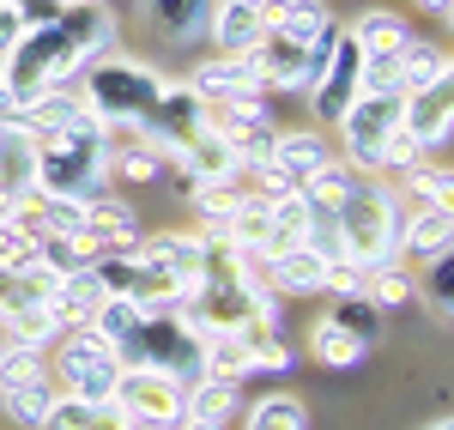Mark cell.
Returning <instances> with one entry per match:
<instances>
[{
  "instance_id": "obj_31",
  "label": "cell",
  "mask_w": 454,
  "mask_h": 430,
  "mask_svg": "<svg viewBox=\"0 0 454 430\" xmlns=\"http://www.w3.org/2000/svg\"><path fill=\"white\" fill-rule=\"evenodd\" d=\"M346 36L364 49V55H394V49L412 36V25H406L400 12H387V6H370V12H364V19H357Z\"/></svg>"
},
{
  "instance_id": "obj_41",
  "label": "cell",
  "mask_w": 454,
  "mask_h": 430,
  "mask_svg": "<svg viewBox=\"0 0 454 430\" xmlns=\"http://www.w3.org/2000/svg\"><path fill=\"white\" fill-rule=\"evenodd\" d=\"M91 254H98V243L91 237H43V267L49 273H79V267H91Z\"/></svg>"
},
{
  "instance_id": "obj_5",
  "label": "cell",
  "mask_w": 454,
  "mask_h": 430,
  "mask_svg": "<svg viewBox=\"0 0 454 430\" xmlns=\"http://www.w3.org/2000/svg\"><path fill=\"white\" fill-rule=\"evenodd\" d=\"M121 370H164L176 382H200V333H188L176 309L140 316L128 340H115Z\"/></svg>"
},
{
  "instance_id": "obj_20",
  "label": "cell",
  "mask_w": 454,
  "mask_h": 430,
  "mask_svg": "<svg viewBox=\"0 0 454 430\" xmlns=\"http://www.w3.org/2000/svg\"><path fill=\"white\" fill-rule=\"evenodd\" d=\"M0 188L19 200L36 188V134H25L12 115H0Z\"/></svg>"
},
{
  "instance_id": "obj_13",
  "label": "cell",
  "mask_w": 454,
  "mask_h": 430,
  "mask_svg": "<svg viewBox=\"0 0 454 430\" xmlns=\"http://www.w3.org/2000/svg\"><path fill=\"white\" fill-rule=\"evenodd\" d=\"M6 115H12L25 134H36V140H49V134H61V128H79V121H91L85 98H79V91H67V85H49V91L25 98V104H12Z\"/></svg>"
},
{
  "instance_id": "obj_50",
  "label": "cell",
  "mask_w": 454,
  "mask_h": 430,
  "mask_svg": "<svg viewBox=\"0 0 454 430\" xmlns=\"http://www.w3.org/2000/svg\"><path fill=\"white\" fill-rule=\"evenodd\" d=\"M176 430H224V425H194V418H182Z\"/></svg>"
},
{
  "instance_id": "obj_46",
  "label": "cell",
  "mask_w": 454,
  "mask_h": 430,
  "mask_svg": "<svg viewBox=\"0 0 454 430\" xmlns=\"http://www.w3.org/2000/svg\"><path fill=\"white\" fill-rule=\"evenodd\" d=\"M419 158H424V145L412 140V134H400V128L387 134V145H382V170H412Z\"/></svg>"
},
{
  "instance_id": "obj_39",
  "label": "cell",
  "mask_w": 454,
  "mask_h": 430,
  "mask_svg": "<svg viewBox=\"0 0 454 430\" xmlns=\"http://www.w3.org/2000/svg\"><path fill=\"white\" fill-rule=\"evenodd\" d=\"M145 309L140 303H134V297H115V291H109L104 303H98V309H91V333H98V340H109V346H115V340H128V333H134V322H140Z\"/></svg>"
},
{
  "instance_id": "obj_7",
  "label": "cell",
  "mask_w": 454,
  "mask_h": 430,
  "mask_svg": "<svg viewBox=\"0 0 454 430\" xmlns=\"http://www.w3.org/2000/svg\"><path fill=\"white\" fill-rule=\"evenodd\" d=\"M340 145H346V164L364 176H382V145L400 128V91H357L351 109L333 121Z\"/></svg>"
},
{
  "instance_id": "obj_22",
  "label": "cell",
  "mask_w": 454,
  "mask_h": 430,
  "mask_svg": "<svg viewBox=\"0 0 454 430\" xmlns=\"http://www.w3.org/2000/svg\"><path fill=\"white\" fill-rule=\"evenodd\" d=\"M267 31L291 36V43H321V36L333 31V6L327 0H273L267 6Z\"/></svg>"
},
{
  "instance_id": "obj_8",
  "label": "cell",
  "mask_w": 454,
  "mask_h": 430,
  "mask_svg": "<svg viewBox=\"0 0 454 430\" xmlns=\"http://www.w3.org/2000/svg\"><path fill=\"white\" fill-rule=\"evenodd\" d=\"M182 400H188V382L164 370H121L115 382V406L140 425H182Z\"/></svg>"
},
{
  "instance_id": "obj_12",
  "label": "cell",
  "mask_w": 454,
  "mask_h": 430,
  "mask_svg": "<svg viewBox=\"0 0 454 430\" xmlns=\"http://www.w3.org/2000/svg\"><path fill=\"white\" fill-rule=\"evenodd\" d=\"M248 61H254V73H261V91H309V49L291 43V36L267 31L254 49H248Z\"/></svg>"
},
{
  "instance_id": "obj_38",
  "label": "cell",
  "mask_w": 454,
  "mask_h": 430,
  "mask_svg": "<svg viewBox=\"0 0 454 430\" xmlns=\"http://www.w3.org/2000/svg\"><path fill=\"white\" fill-rule=\"evenodd\" d=\"M104 297H109V291L98 285V273H91V267H79V273H67V279H61V291H55V303H61V309H67V316H73L79 327L91 322V309H98Z\"/></svg>"
},
{
  "instance_id": "obj_30",
  "label": "cell",
  "mask_w": 454,
  "mask_h": 430,
  "mask_svg": "<svg viewBox=\"0 0 454 430\" xmlns=\"http://www.w3.org/2000/svg\"><path fill=\"white\" fill-rule=\"evenodd\" d=\"M309 358L327 364V370H351V364L370 358V346L357 340V333H346V327L333 322V316H321V322L309 327Z\"/></svg>"
},
{
  "instance_id": "obj_54",
  "label": "cell",
  "mask_w": 454,
  "mask_h": 430,
  "mask_svg": "<svg viewBox=\"0 0 454 430\" xmlns=\"http://www.w3.org/2000/svg\"><path fill=\"white\" fill-rule=\"evenodd\" d=\"M0 352H6V333H0Z\"/></svg>"
},
{
  "instance_id": "obj_2",
  "label": "cell",
  "mask_w": 454,
  "mask_h": 430,
  "mask_svg": "<svg viewBox=\"0 0 454 430\" xmlns=\"http://www.w3.org/2000/svg\"><path fill=\"white\" fill-rule=\"evenodd\" d=\"M400 194L387 188L382 176L357 182L346 194V207L333 213V231H340V249H346L351 267L376 273V267H394L400 261Z\"/></svg>"
},
{
  "instance_id": "obj_18",
  "label": "cell",
  "mask_w": 454,
  "mask_h": 430,
  "mask_svg": "<svg viewBox=\"0 0 454 430\" xmlns=\"http://www.w3.org/2000/svg\"><path fill=\"white\" fill-rule=\"evenodd\" d=\"M176 170H182V182H231L243 164H237V145L207 121L194 140L182 145V164H176Z\"/></svg>"
},
{
  "instance_id": "obj_15",
  "label": "cell",
  "mask_w": 454,
  "mask_h": 430,
  "mask_svg": "<svg viewBox=\"0 0 454 430\" xmlns=\"http://www.w3.org/2000/svg\"><path fill=\"white\" fill-rule=\"evenodd\" d=\"M207 36L218 55H248L261 36H267V12L248 6V0H212V19H207Z\"/></svg>"
},
{
  "instance_id": "obj_53",
  "label": "cell",
  "mask_w": 454,
  "mask_h": 430,
  "mask_svg": "<svg viewBox=\"0 0 454 430\" xmlns=\"http://www.w3.org/2000/svg\"><path fill=\"white\" fill-rule=\"evenodd\" d=\"M248 6H261V12H267V6H273V0H248Z\"/></svg>"
},
{
  "instance_id": "obj_48",
  "label": "cell",
  "mask_w": 454,
  "mask_h": 430,
  "mask_svg": "<svg viewBox=\"0 0 454 430\" xmlns=\"http://www.w3.org/2000/svg\"><path fill=\"white\" fill-rule=\"evenodd\" d=\"M412 6H419V12H430V19H449V12H454V0H412Z\"/></svg>"
},
{
  "instance_id": "obj_51",
  "label": "cell",
  "mask_w": 454,
  "mask_h": 430,
  "mask_svg": "<svg viewBox=\"0 0 454 430\" xmlns=\"http://www.w3.org/2000/svg\"><path fill=\"white\" fill-rule=\"evenodd\" d=\"M6 243H12V224H0V254H6Z\"/></svg>"
},
{
  "instance_id": "obj_29",
  "label": "cell",
  "mask_w": 454,
  "mask_h": 430,
  "mask_svg": "<svg viewBox=\"0 0 454 430\" xmlns=\"http://www.w3.org/2000/svg\"><path fill=\"white\" fill-rule=\"evenodd\" d=\"M351 188H357V170H351L346 158H333V164H321L315 176H303V182H297V194H303V200H309V207H315L321 218H333V213H340Z\"/></svg>"
},
{
  "instance_id": "obj_17",
  "label": "cell",
  "mask_w": 454,
  "mask_h": 430,
  "mask_svg": "<svg viewBox=\"0 0 454 430\" xmlns=\"http://www.w3.org/2000/svg\"><path fill=\"white\" fill-rule=\"evenodd\" d=\"M454 249V207H412L400 218V254L412 261H436Z\"/></svg>"
},
{
  "instance_id": "obj_32",
  "label": "cell",
  "mask_w": 454,
  "mask_h": 430,
  "mask_svg": "<svg viewBox=\"0 0 454 430\" xmlns=\"http://www.w3.org/2000/svg\"><path fill=\"white\" fill-rule=\"evenodd\" d=\"M267 224H273V249H291V243H303L315 224V207L291 188V194H273L267 200Z\"/></svg>"
},
{
  "instance_id": "obj_33",
  "label": "cell",
  "mask_w": 454,
  "mask_h": 430,
  "mask_svg": "<svg viewBox=\"0 0 454 430\" xmlns=\"http://www.w3.org/2000/svg\"><path fill=\"white\" fill-rule=\"evenodd\" d=\"M400 188H394V194H400V200H412V207H449V194H454V176L449 170H442V164H412V170H400Z\"/></svg>"
},
{
  "instance_id": "obj_25",
  "label": "cell",
  "mask_w": 454,
  "mask_h": 430,
  "mask_svg": "<svg viewBox=\"0 0 454 430\" xmlns=\"http://www.w3.org/2000/svg\"><path fill=\"white\" fill-rule=\"evenodd\" d=\"M200 376H212V382H248L254 376V352L243 346V333H200Z\"/></svg>"
},
{
  "instance_id": "obj_16",
  "label": "cell",
  "mask_w": 454,
  "mask_h": 430,
  "mask_svg": "<svg viewBox=\"0 0 454 430\" xmlns=\"http://www.w3.org/2000/svg\"><path fill=\"white\" fill-rule=\"evenodd\" d=\"M55 19H61V31L73 36V49L85 61H98V55L115 49V12H109V0H67Z\"/></svg>"
},
{
  "instance_id": "obj_26",
  "label": "cell",
  "mask_w": 454,
  "mask_h": 430,
  "mask_svg": "<svg viewBox=\"0 0 454 430\" xmlns=\"http://www.w3.org/2000/svg\"><path fill=\"white\" fill-rule=\"evenodd\" d=\"M237 406H243V382H188V400H182V418H194V425H231L237 418Z\"/></svg>"
},
{
  "instance_id": "obj_4",
  "label": "cell",
  "mask_w": 454,
  "mask_h": 430,
  "mask_svg": "<svg viewBox=\"0 0 454 430\" xmlns=\"http://www.w3.org/2000/svg\"><path fill=\"white\" fill-rule=\"evenodd\" d=\"M85 67V55L73 49V36L61 31V19H43V25H25L19 43L0 55V73H6V104H25L49 85H67L73 73Z\"/></svg>"
},
{
  "instance_id": "obj_40",
  "label": "cell",
  "mask_w": 454,
  "mask_h": 430,
  "mask_svg": "<svg viewBox=\"0 0 454 430\" xmlns=\"http://www.w3.org/2000/svg\"><path fill=\"white\" fill-rule=\"evenodd\" d=\"M333 322L346 327V333H357L364 346L382 340V309H376L370 297H333Z\"/></svg>"
},
{
  "instance_id": "obj_3",
  "label": "cell",
  "mask_w": 454,
  "mask_h": 430,
  "mask_svg": "<svg viewBox=\"0 0 454 430\" xmlns=\"http://www.w3.org/2000/svg\"><path fill=\"white\" fill-rule=\"evenodd\" d=\"M79 73H85L79 98L104 128H140L158 104V91H164V73L145 67V61H128V55H98Z\"/></svg>"
},
{
  "instance_id": "obj_43",
  "label": "cell",
  "mask_w": 454,
  "mask_h": 430,
  "mask_svg": "<svg viewBox=\"0 0 454 430\" xmlns=\"http://www.w3.org/2000/svg\"><path fill=\"white\" fill-rule=\"evenodd\" d=\"M164 170V158L152 152V145H109V176L121 182H152Z\"/></svg>"
},
{
  "instance_id": "obj_49",
  "label": "cell",
  "mask_w": 454,
  "mask_h": 430,
  "mask_svg": "<svg viewBox=\"0 0 454 430\" xmlns=\"http://www.w3.org/2000/svg\"><path fill=\"white\" fill-rule=\"evenodd\" d=\"M12 213H19V194H6V188H0V224H12Z\"/></svg>"
},
{
  "instance_id": "obj_45",
  "label": "cell",
  "mask_w": 454,
  "mask_h": 430,
  "mask_svg": "<svg viewBox=\"0 0 454 430\" xmlns=\"http://www.w3.org/2000/svg\"><path fill=\"white\" fill-rule=\"evenodd\" d=\"M243 346L254 352V370H291V346L279 340V327H243Z\"/></svg>"
},
{
  "instance_id": "obj_27",
  "label": "cell",
  "mask_w": 454,
  "mask_h": 430,
  "mask_svg": "<svg viewBox=\"0 0 454 430\" xmlns=\"http://www.w3.org/2000/svg\"><path fill=\"white\" fill-rule=\"evenodd\" d=\"M121 425H128V412L115 400L91 406V400H79V395H55L49 418H43V430H121Z\"/></svg>"
},
{
  "instance_id": "obj_34",
  "label": "cell",
  "mask_w": 454,
  "mask_h": 430,
  "mask_svg": "<svg viewBox=\"0 0 454 430\" xmlns=\"http://www.w3.org/2000/svg\"><path fill=\"white\" fill-rule=\"evenodd\" d=\"M412 297H424V309H430L436 322H449V316H454V254L424 261V279L412 285Z\"/></svg>"
},
{
  "instance_id": "obj_9",
  "label": "cell",
  "mask_w": 454,
  "mask_h": 430,
  "mask_svg": "<svg viewBox=\"0 0 454 430\" xmlns=\"http://www.w3.org/2000/svg\"><path fill=\"white\" fill-rule=\"evenodd\" d=\"M357 67H364V49L346 36V25L327 36V67L315 73V85H309V109H315V121H340L351 109V98H357Z\"/></svg>"
},
{
  "instance_id": "obj_10",
  "label": "cell",
  "mask_w": 454,
  "mask_h": 430,
  "mask_svg": "<svg viewBox=\"0 0 454 430\" xmlns=\"http://www.w3.org/2000/svg\"><path fill=\"white\" fill-rule=\"evenodd\" d=\"M400 134H412L424 152H430V145H449V134H454L449 79H442V85H424V91H400Z\"/></svg>"
},
{
  "instance_id": "obj_14",
  "label": "cell",
  "mask_w": 454,
  "mask_h": 430,
  "mask_svg": "<svg viewBox=\"0 0 454 430\" xmlns=\"http://www.w3.org/2000/svg\"><path fill=\"white\" fill-rule=\"evenodd\" d=\"M140 254H145V261H158L164 273H176L188 297L200 291V279H207V267H212V243H207V237H194V231H164V237L140 243Z\"/></svg>"
},
{
  "instance_id": "obj_42",
  "label": "cell",
  "mask_w": 454,
  "mask_h": 430,
  "mask_svg": "<svg viewBox=\"0 0 454 430\" xmlns=\"http://www.w3.org/2000/svg\"><path fill=\"white\" fill-rule=\"evenodd\" d=\"M188 194H194V207L207 224H224V218L243 207V194H237V176L231 182H188Z\"/></svg>"
},
{
  "instance_id": "obj_52",
  "label": "cell",
  "mask_w": 454,
  "mask_h": 430,
  "mask_svg": "<svg viewBox=\"0 0 454 430\" xmlns=\"http://www.w3.org/2000/svg\"><path fill=\"white\" fill-rule=\"evenodd\" d=\"M430 430H454V425H449V418H436V425H430Z\"/></svg>"
},
{
  "instance_id": "obj_21",
  "label": "cell",
  "mask_w": 454,
  "mask_h": 430,
  "mask_svg": "<svg viewBox=\"0 0 454 430\" xmlns=\"http://www.w3.org/2000/svg\"><path fill=\"white\" fill-rule=\"evenodd\" d=\"M449 79V49L442 43H424V36H406L394 49V85L400 91H424V85H442Z\"/></svg>"
},
{
  "instance_id": "obj_35",
  "label": "cell",
  "mask_w": 454,
  "mask_h": 430,
  "mask_svg": "<svg viewBox=\"0 0 454 430\" xmlns=\"http://www.w3.org/2000/svg\"><path fill=\"white\" fill-rule=\"evenodd\" d=\"M0 406H6V418H12L19 430H43L49 406H55V382H25V388H6V395H0Z\"/></svg>"
},
{
  "instance_id": "obj_23",
  "label": "cell",
  "mask_w": 454,
  "mask_h": 430,
  "mask_svg": "<svg viewBox=\"0 0 454 430\" xmlns=\"http://www.w3.org/2000/svg\"><path fill=\"white\" fill-rule=\"evenodd\" d=\"M267 285L273 291H327V261L303 243L267 254Z\"/></svg>"
},
{
  "instance_id": "obj_37",
  "label": "cell",
  "mask_w": 454,
  "mask_h": 430,
  "mask_svg": "<svg viewBox=\"0 0 454 430\" xmlns=\"http://www.w3.org/2000/svg\"><path fill=\"white\" fill-rule=\"evenodd\" d=\"M25 382H49V352L6 340V352H0V395L6 388H25Z\"/></svg>"
},
{
  "instance_id": "obj_24",
  "label": "cell",
  "mask_w": 454,
  "mask_h": 430,
  "mask_svg": "<svg viewBox=\"0 0 454 430\" xmlns=\"http://www.w3.org/2000/svg\"><path fill=\"white\" fill-rule=\"evenodd\" d=\"M145 19L164 43H194V36H207L212 0H145Z\"/></svg>"
},
{
  "instance_id": "obj_28",
  "label": "cell",
  "mask_w": 454,
  "mask_h": 430,
  "mask_svg": "<svg viewBox=\"0 0 454 430\" xmlns=\"http://www.w3.org/2000/svg\"><path fill=\"white\" fill-rule=\"evenodd\" d=\"M273 164H279L291 182H303V176H315L321 164H333V145L321 140L315 128H297V134H279V140H273Z\"/></svg>"
},
{
  "instance_id": "obj_11",
  "label": "cell",
  "mask_w": 454,
  "mask_h": 430,
  "mask_svg": "<svg viewBox=\"0 0 454 430\" xmlns=\"http://www.w3.org/2000/svg\"><path fill=\"white\" fill-rule=\"evenodd\" d=\"M188 91L200 104H237V98H261V73L248 55H212L188 73Z\"/></svg>"
},
{
  "instance_id": "obj_1",
  "label": "cell",
  "mask_w": 454,
  "mask_h": 430,
  "mask_svg": "<svg viewBox=\"0 0 454 430\" xmlns=\"http://www.w3.org/2000/svg\"><path fill=\"white\" fill-rule=\"evenodd\" d=\"M109 182V128L91 115L79 128H61L36 140V188L67 194V200H98Z\"/></svg>"
},
{
  "instance_id": "obj_36",
  "label": "cell",
  "mask_w": 454,
  "mask_h": 430,
  "mask_svg": "<svg viewBox=\"0 0 454 430\" xmlns=\"http://www.w3.org/2000/svg\"><path fill=\"white\" fill-rule=\"evenodd\" d=\"M243 430H309V406L297 395H267L248 406V425Z\"/></svg>"
},
{
  "instance_id": "obj_44",
  "label": "cell",
  "mask_w": 454,
  "mask_h": 430,
  "mask_svg": "<svg viewBox=\"0 0 454 430\" xmlns=\"http://www.w3.org/2000/svg\"><path fill=\"white\" fill-rule=\"evenodd\" d=\"M364 297H370V303L387 316V309H400V303L412 297V279L400 273V261H394V267H376V273L364 279Z\"/></svg>"
},
{
  "instance_id": "obj_47",
  "label": "cell",
  "mask_w": 454,
  "mask_h": 430,
  "mask_svg": "<svg viewBox=\"0 0 454 430\" xmlns=\"http://www.w3.org/2000/svg\"><path fill=\"white\" fill-rule=\"evenodd\" d=\"M19 31H25V19H19V6H6V0H0V55H6V49L19 43Z\"/></svg>"
},
{
  "instance_id": "obj_19",
  "label": "cell",
  "mask_w": 454,
  "mask_h": 430,
  "mask_svg": "<svg viewBox=\"0 0 454 430\" xmlns=\"http://www.w3.org/2000/svg\"><path fill=\"white\" fill-rule=\"evenodd\" d=\"M85 237L98 243V254L104 249H140V218H134V207L128 200H115V194H98V200H85Z\"/></svg>"
},
{
  "instance_id": "obj_6",
  "label": "cell",
  "mask_w": 454,
  "mask_h": 430,
  "mask_svg": "<svg viewBox=\"0 0 454 430\" xmlns=\"http://www.w3.org/2000/svg\"><path fill=\"white\" fill-rule=\"evenodd\" d=\"M49 382H61L55 395H79V400H91V406H104V400H115L121 358H115V346H109V340H98L91 327H73L67 340H55Z\"/></svg>"
}]
</instances>
